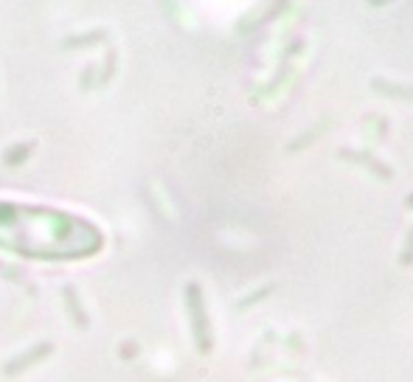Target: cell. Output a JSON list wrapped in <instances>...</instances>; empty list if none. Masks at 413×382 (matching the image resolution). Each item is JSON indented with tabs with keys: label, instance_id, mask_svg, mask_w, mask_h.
Wrapping results in <instances>:
<instances>
[{
	"label": "cell",
	"instance_id": "obj_1",
	"mask_svg": "<svg viewBox=\"0 0 413 382\" xmlns=\"http://www.w3.org/2000/svg\"><path fill=\"white\" fill-rule=\"evenodd\" d=\"M0 245L31 259H79L98 250L101 233L65 211L0 203Z\"/></svg>",
	"mask_w": 413,
	"mask_h": 382
}]
</instances>
